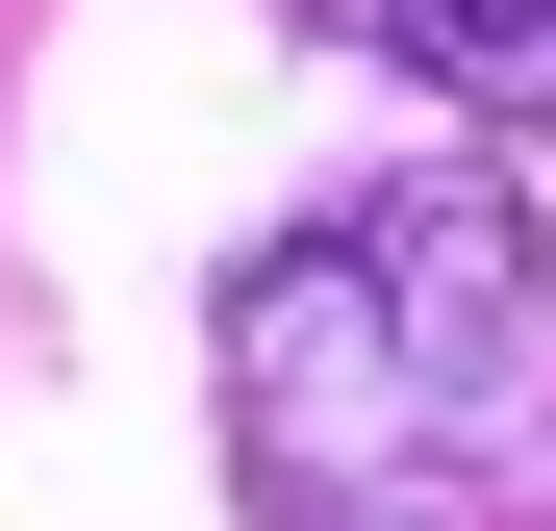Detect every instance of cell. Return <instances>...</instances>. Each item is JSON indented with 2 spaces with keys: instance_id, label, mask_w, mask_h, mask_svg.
<instances>
[{
  "instance_id": "obj_2",
  "label": "cell",
  "mask_w": 556,
  "mask_h": 531,
  "mask_svg": "<svg viewBox=\"0 0 556 531\" xmlns=\"http://www.w3.org/2000/svg\"><path fill=\"white\" fill-rule=\"evenodd\" d=\"M405 51H430L481 127H556V0H405Z\"/></svg>"
},
{
  "instance_id": "obj_1",
  "label": "cell",
  "mask_w": 556,
  "mask_h": 531,
  "mask_svg": "<svg viewBox=\"0 0 556 531\" xmlns=\"http://www.w3.org/2000/svg\"><path fill=\"white\" fill-rule=\"evenodd\" d=\"M253 531H556V253L506 177H354L228 279Z\"/></svg>"
}]
</instances>
